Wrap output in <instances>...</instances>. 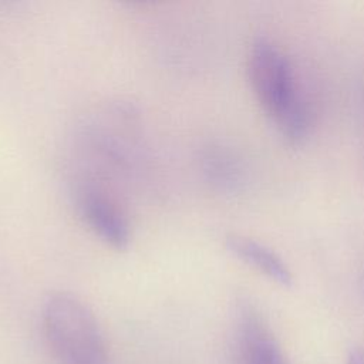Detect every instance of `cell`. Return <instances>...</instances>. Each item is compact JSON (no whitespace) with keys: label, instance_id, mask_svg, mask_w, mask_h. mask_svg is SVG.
<instances>
[{"label":"cell","instance_id":"5","mask_svg":"<svg viewBox=\"0 0 364 364\" xmlns=\"http://www.w3.org/2000/svg\"><path fill=\"white\" fill-rule=\"evenodd\" d=\"M240 364H289L277 340L250 309H242L237 321Z\"/></svg>","mask_w":364,"mask_h":364},{"label":"cell","instance_id":"6","mask_svg":"<svg viewBox=\"0 0 364 364\" xmlns=\"http://www.w3.org/2000/svg\"><path fill=\"white\" fill-rule=\"evenodd\" d=\"M228 250L280 286H291L293 274L284 260L263 243L239 233L226 236Z\"/></svg>","mask_w":364,"mask_h":364},{"label":"cell","instance_id":"7","mask_svg":"<svg viewBox=\"0 0 364 364\" xmlns=\"http://www.w3.org/2000/svg\"><path fill=\"white\" fill-rule=\"evenodd\" d=\"M348 364H364V348H355L351 351Z\"/></svg>","mask_w":364,"mask_h":364},{"label":"cell","instance_id":"3","mask_svg":"<svg viewBox=\"0 0 364 364\" xmlns=\"http://www.w3.org/2000/svg\"><path fill=\"white\" fill-rule=\"evenodd\" d=\"M43 331L63 364H109L101 326L85 301L70 291H53L41 307Z\"/></svg>","mask_w":364,"mask_h":364},{"label":"cell","instance_id":"1","mask_svg":"<svg viewBox=\"0 0 364 364\" xmlns=\"http://www.w3.org/2000/svg\"><path fill=\"white\" fill-rule=\"evenodd\" d=\"M71 181L101 186L118 196L117 182L141 159L142 131L138 111L128 102H107L90 112L74 138Z\"/></svg>","mask_w":364,"mask_h":364},{"label":"cell","instance_id":"4","mask_svg":"<svg viewBox=\"0 0 364 364\" xmlns=\"http://www.w3.org/2000/svg\"><path fill=\"white\" fill-rule=\"evenodd\" d=\"M70 186L73 203L84 225L112 249H127L132 228L121 196L81 181H70Z\"/></svg>","mask_w":364,"mask_h":364},{"label":"cell","instance_id":"2","mask_svg":"<svg viewBox=\"0 0 364 364\" xmlns=\"http://www.w3.org/2000/svg\"><path fill=\"white\" fill-rule=\"evenodd\" d=\"M247 73L256 100L280 134L291 144L301 142L309 134L311 115L284 53L270 40L259 37L249 53Z\"/></svg>","mask_w":364,"mask_h":364}]
</instances>
